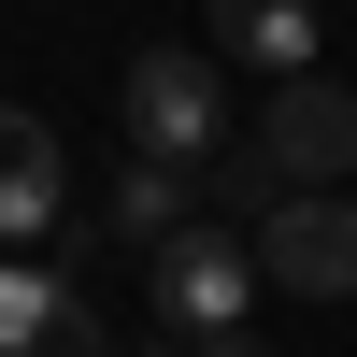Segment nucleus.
<instances>
[{"instance_id": "nucleus-6", "label": "nucleus", "mask_w": 357, "mask_h": 357, "mask_svg": "<svg viewBox=\"0 0 357 357\" xmlns=\"http://www.w3.org/2000/svg\"><path fill=\"white\" fill-rule=\"evenodd\" d=\"M215 57L229 72H314V0H215Z\"/></svg>"}, {"instance_id": "nucleus-9", "label": "nucleus", "mask_w": 357, "mask_h": 357, "mask_svg": "<svg viewBox=\"0 0 357 357\" xmlns=\"http://www.w3.org/2000/svg\"><path fill=\"white\" fill-rule=\"evenodd\" d=\"M186 357H272V343H243V329H215V343H186Z\"/></svg>"}, {"instance_id": "nucleus-8", "label": "nucleus", "mask_w": 357, "mask_h": 357, "mask_svg": "<svg viewBox=\"0 0 357 357\" xmlns=\"http://www.w3.org/2000/svg\"><path fill=\"white\" fill-rule=\"evenodd\" d=\"M186 200H200V172H172V158H129V172H114V200H100L86 229H114V243H143V257H158L172 229H186Z\"/></svg>"}, {"instance_id": "nucleus-4", "label": "nucleus", "mask_w": 357, "mask_h": 357, "mask_svg": "<svg viewBox=\"0 0 357 357\" xmlns=\"http://www.w3.org/2000/svg\"><path fill=\"white\" fill-rule=\"evenodd\" d=\"M257 158H272V186H357V100L314 72L272 86V114H257Z\"/></svg>"}, {"instance_id": "nucleus-5", "label": "nucleus", "mask_w": 357, "mask_h": 357, "mask_svg": "<svg viewBox=\"0 0 357 357\" xmlns=\"http://www.w3.org/2000/svg\"><path fill=\"white\" fill-rule=\"evenodd\" d=\"M0 357H114V329L86 314V286H72V272L0 257Z\"/></svg>"}, {"instance_id": "nucleus-1", "label": "nucleus", "mask_w": 357, "mask_h": 357, "mask_svg": "<svg viewBox=\"0 0 357 357\" xmlns=\"http://www.w3.org/2000/svg\"><path fill=\"white\" fill-rule=\"evenodd\" d=\"M114 114H129V143L172 158V172L229 158V86H215V57H186V43H143L129 72H114Z\"/></svg>"}, {"instance_id": "nucleus-2", "label": "nucleus", "mask_w": 357, "mask_h": 357, "mask_svg": "<svg viewBox=\"0 0 357 357\" xmlns=\"http://www.w3.org/2000/svg\"><path fill=\"white\" fill-rule=\"evenodd\" d=\"M257 286L343 301V286H357V200H343V186H286L272 215H257Z\"/></svg>"}, {"instance_id": "nucleus-3", "label": "nucleus", "mask_w": 357, "mask_h": 357, "mask_svg": "<svg viewBox=\"0 0 357 357\" xmlns=\"http://www.w3.org/2000/svg\"><path fill=\"white\" fill-rule=\"evenodd\" d=\"M243 301H257V243H229V229H172L158 243V329L172 343L243 329Z\"/></svg>"}, {"instance_id": "nucleus-7", "label": "nucleus", "mask_w": 357, "mask_h": 357, "mask_svg": "<svg viewBox=\"0 0 357 357\" xmlns=\"http://www.w3.org/2000/svg\"><path fill=\"white\" fill-rule=\"evenodd\" d=\"M29 229H57V129L0 100V243H29Z\"/></svg>"}, {"instance_id": "nucleus-10", "label": "nucleus", "mask_w": 357, "mask_h": 357, "mask_svg": "<svg viewBox=\"0 0 357 357\" xmlns=\"http://www.w3.org/2000/svg\"><path fill=\"white\" fill-rule=\"evenodd\" d=\"M143 357H186V343H143Z\"/></svg>"}]
</instances>
